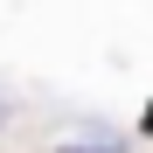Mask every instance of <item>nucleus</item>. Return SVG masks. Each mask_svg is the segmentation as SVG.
<instances>
[{
	"label": "nucleus",
	"mask_w": 153,
	"mask_h": 153,
	"mask_svg": "<svg viewBox=\"0 0 153 153\" xmlns=\"http://www.w3.org/2000/svg\"><path fill=\"white\" fill-rule=\"evenodd\" d=\"M63 153H125L118 139H97V146H63Z\"/></svg>",
	"instance_id": "obj_1"
},
{
	"label": "nucleus",
	"mask_w": 153,
	"mask_h": 153,
	"mask_svg": "<svg viewBox=\"0 0 153 153\" xmlns=\"http://www.w3.org/2000/svg\"><path fill=\"white\" fill-rule=\"evenodd\" d=\"M0 125H7V97H0Z\"/></svg>",
	"instance_id": "obj_2"
}]
</instances>
